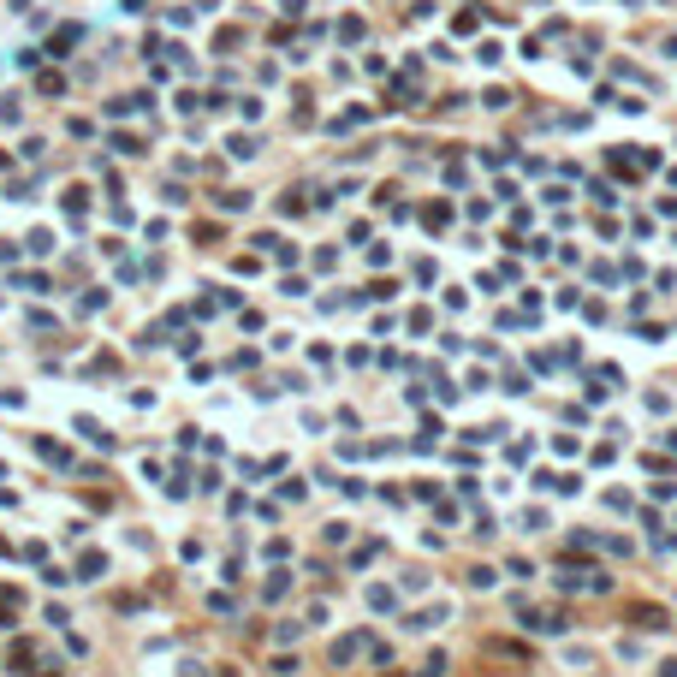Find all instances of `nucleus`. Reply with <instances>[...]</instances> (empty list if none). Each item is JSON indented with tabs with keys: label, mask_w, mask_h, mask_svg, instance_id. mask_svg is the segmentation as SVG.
Listing matches in <instances>:
<instances>
[{
	"label": "nucleus",
	"mask_w": 677,
	"mask_h": 677,
	"mask_svg": "<svg viewBox=\"0 0 677 677\" xmlns=\"http://www.w3.org/2000/svg\"><path fill=\"white\" fill-rule=\"evenodd\" d=\"M77 571H84V582H89V576L107 571V559H102V553H84V564H77Z\"/></svg>",
	"instance_id": "nucleus-1"
}]
</instances>
